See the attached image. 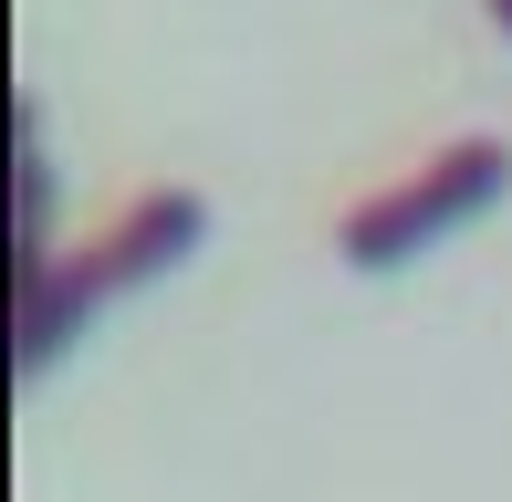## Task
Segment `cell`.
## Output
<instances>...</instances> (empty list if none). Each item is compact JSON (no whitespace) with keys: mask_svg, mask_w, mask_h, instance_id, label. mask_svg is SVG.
<instances>
[{"mask_svg":"<svg viewBox=\"0 0 512 502\" xmlns=\"http://www.w3.org/2000/svg\"><path fill=\"white\" fill-rule=\"evenodd\" d=\"M199 241H209V199L199 189H147V199H126L115 231H95L84 251H53L42 272H21V377H42L115 293L178 272Z\"/></svg>","mask_w":512,"mask_h":502,"instance_id":"1","label":"cell"},{"mask_svg":"<svg viewBox=\"0 0 512 502\" xmlns=\"http://www.w3.org/2000/svg\"><path fill=\"white\" fill-rule=\"evenodd\" d=\"M502 189H512V147H502V136H460V147H439L418 178L377 189L356 220H345V262H356V272H398V262H418L429 241L471 231Z\"/></svg>","mask_w":512,"mask_h":502,"instance_id":"2","label":"cell"},{"mask_svg":"<svg viewBox=\"0 0 512 502\" xmlns=\"http://www.w3.org/2000/svg\"><path fill=\"white\" fill-rule=\"evenodd\" d=\"M492 21H502V42H512V0H492Z\"/></svg>","mask_w":512,"mask_h":502,"instance_id":"3","label":"cell"}]
</instances>
